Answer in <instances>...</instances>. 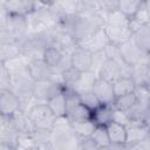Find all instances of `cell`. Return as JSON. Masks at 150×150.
<instances>
[{
    "label": "cell",
    "instance_id": "f35d334b",
    "mask_svg": "<svg viewBox=\"0 0 150 150\" xmlns=\"http://www.w3.org/2000/svg\"><path fill=\"white\" fill-rule=\"evenodd\" d=\"M149 23H150V22H149Z\"/></svg>",
    "mask_w": 150,
    "mask_h": 150
},
{
    "label": "cell",
    "instance_id": "1f68e13d",
    "mask_svg": "<svg viewBox=\"0 0 150 150\" xmlns=\"http://www.w3.org/2000/svg\"><path fill=\"white\" fill-rule=\"evenodd\" d=\"M97 4L104 14L114 12L118 8V0H97Z\"/></svg>",
    "mask_w": 150,
    "mask_h": 150
},
{
    "label": "cell",
    "instance_id": "30bf717a",
    "mask_svg": "<svg viewBox=\"0 0 150 150\" xmlns=\"http://www.w3.org/2000/svg\"><path fill=\"white\" fill-rule=\"evenodd\" d=\"M70 63L80 71H88L93 64V52L83 46L77 45L70 54Z\"/></svg>",
    "mask_w": 150,
    "mask_h": 150
},
{
    "label": "cell",
    "instance_id": "cb8c5ba5",
    "mask_svg": "<svg viewBox=\"0 0 150 150\" xmlns=\"http://www.w3.org/2000/svg\"><path fill=\"white\" fill-rule=\"evenodd\" d=\"M112 87H114V91H115L116 97L136 90V83L132 80V77H130V76L118 77L116 81L112 82Z\"/></svg>",
    "mask_w": 150,
    "mask_h": 150
},
{
    "label": "cell",
    "instance_id": "d590c367",
    "mask_svg": "<svg viewBox=\"0 0 150 150\" xmlns=\"http://www.w3.org/2000/svg\"><path fill=\"white\" fill-rule=\"evenodd\" d=\"M146 75H148V80H149V83H150V56L146 61Z\"/></svg>",
    "mask_w": 150,
    "mask_h": 150
},
{
    "label": "cell",
    "instance_id": "f546056e",
    "mask_svg": "<svg viewBox=\"0 0 150 150\" xmlns=\"http://www.w3.org/2000/svg\"><path fill=\"white\" fill-rule=\"evenodd\" d=\"M0 88L1 89H11L12 88V74L7 69L4 62H1L0 70Z\"/></svg>",
    "mask_w": 150,
    "mask_h": 150
},
{
    "label": "cell",
    "instance_id": "7a4b0ae2",
    "mask_svg": "<svg viewBox=\"0 0 150 150\" xmlns=\"http://www.w3.org/2000/svg\"><path fill=\"white\" fill-rule=\"evenodd\" d=\"M4 18L1 23V30H6L12 40L22 42L28 35H29V19L28 16L23 15H16V14H8L4 9Z\"/></svg>",
    "mask_w": 150,
    "mask_h": 150
},
{
    "label": "cell",
    "instance_id": "4316f807",
    "mask_svg": "<svg viewBox=\"0 0 150 150\" xmlns=\"http://www.w3.org/2000/svg\"><path fill=\"white\" fill-rule=\"evenodd\" d=\"M144 0H118V11L131 19L142 7Z\"/></svg>",
    "mask_w": 150,
    "mask_h": 150
},
{
    "label": "cell",
    "instance_id": "52a82bcc",
    "mask_svg": "<svg viewBox=\"0 0 150 150\" xmlns=\"http://www.w3.org/2000/svg\"><path fill=\"white\" fill-rule=\"evenodd\" d=\"M118 48H120V54H121L122 60L129 66H135L142 61H145L149 57V55L144 54L137 47V45L132 40V36L128 41L118 45Z\"/></svg>",
    "mask_w": 150,
    "mask_h": 150
},
{
    "label": "cell",
    "instance_id": "9c48e42d",
    "mask_svg": "<svg viewBox=\"0 0 150 150\" xmlns=\"http://www.w3.org/2000/svg\"><path fill=\"white\" fill-rule=\"evenodd\" d=\"M21 110V101L16 93L12 89H0V114L12 116Z\"/></svg>",
    "mask_w": 150,
    "mask_h": 150
},
{
    "label": "cell",
    "instance_id": "484cf974",
    "mask_svg": "<svg viewBox=\"0 0 150 150\" xmlns=\"http://www.w3.org/2000/svg\"><path fill=\"white\" fill-rule=\"evenodd\" d=\"M74 134L77 137L90 136L95 129V124L91 120H80V121H70Z\"/></svg>",
    "mask_w": 150,
    "mask_h": 150
},
{
    "label": "cell",
    "instance_id": "ac0fdd59",
    "mask_svg": "<svg viewBox=\"0 0 150 150\" xmlns=\"http://www.w3.org/2000/svg\"><path fill=\"white\" fill-rule=\"evenodd\" d=\"M132 40L146 55H150V23L139 26L132 30Z\"/></svg>",
    "mask_w": 150,
    "mask_h": 150
},
{
    "label": "cell",
    "instance_id": "83f0119b",
    "mask_svg": "<svg viewBox=\"0 0 150 150\" xmlns=\"http://www.w3.org/2000/svg\"><path fill=\"white\" fill-rule=\"evenodd\" d=\"M90 136L95 141V143L97 144L98 149H109L110 139H109V135H108V131H107L105 127L95 125V129H94V131L91 132Z\"/></svg>",
    "mask_w": 150,
    "mask_h": 150
},
{
    "label": "cell",
    "instance_id": "6da1fadb",
    "mask_svg": "<svg viewBox=\"0 0 150 150\" xmlns=\"http://www.w3.org/2000/svg\"><path fill=\"white\" fill-rule=\"evenodd\" d=\"M52 144L54 149H76L77 136L74 134L70 121L64 117H56L52 128Z\"/></svg>",
    "mask_w": 150,
    "mask_h": 150
},
{
    "label": "cell",
    "instance_id": "ab89813d",
    "mask_svg": "<svg viewBox=\"0 0 150 150\" xmlns=\"http://www.w3.org/2000/svg\"><path fill=\"white\" fill-rule=\"evenodd\" d=\"M149 56H150V55H149Z\"/></svg>",
    "mask_w": 150,
    "mask_h": 150
},
{
    "label": "cell",
    "instance_id": "7402d4cb",
    "mask_svg": "<svg viewBox=\"0 0 150 150\" xmlns=\"http://www.w3.org/2000/svg\"><path fill=\"white\" fill-rule=\"evenodd\" d=\"M30 136L33 137L38 149H54L52 144V129L35 128Z\"/></svg>",
    "mask_w": 150,
    "mask_h": 150
},
{
    "label": "cell",
    "instance_id": "d6a6232c",
    "mask_svg": "<svg viewBox=\"0 0 150 150\" xmlns=\"http://www.w3.org/2000/svg\"><path fill=\"white\" fill-rule=\"evenodd\" d=\"M114 121L115 122H118L121 124H124L128 127V124L130 123V117L128 115L127 111H122V110H117L115 109V112H114Z\"/></svg>",
    "mask_w": 150,
    "mask_h": 150
},
{
    "label": "cell",
    "instance_id": "44dd1931",
    "mask_svg": "<svg viewBox=\"0 0 150 150\" xmlns=\"http://www.w3.org/2000/svg\"><path fill=\"white\" fill-rule=\"evenodd\" d=\"M66 57H67V55H64L62 53V50L60 48H57L56 46H49L42 53V59L45 60V62L54 69L57 68L64 61Z\"/></svg>",
    "mask_w": 150,
    "mask_h": 150
},
{
    "label": "cell",
    "instance_id": "9a60e30c",
    "mask_svg": "<svg viewBox=\"0 0 150 150\" xmlns=\"http://www.w3.org/2000/svg\"><path fill=\"white\" fill-rule=\"evenodd\" d=\"M104 32L111 43L121 45L132 36V32L130 29V26L127 25H111V23H104Z\"/></svg>",
    "mask_w": 150,
    "mask_h": 150
},
{
    "label": "cell",
    "instance_id": "7c38bea8",
    "mask_svg": "<svg viewBox=\"0 0 150 150\" xmlns=\"http://www.w3.org/2000/svg\"><path fill=\"white\" fill-rule=\"evenodd\" d=\"M105 128H107V131H108V135H109V139H110L109 149L127 148V134H128L127 125L112 121Z\"/></svg>",
    "mask_w": 150,
    "mask_h": 150
},
{
    "label": "cell",
    "instance_id": "5bb4252c",
    "mask_svg": "<svg viewBox=\"0 0 150 150\" xmlns=\"http://www.w3.org/2000/svg\"><path fill=\"white\" fill-rule=\"evenodd\" d=\"M127 129V148H137L150 132V127H148L144 122L129 123Z\"/></svg>",
    "mask_w": 150,
    "mask_h": 150
},
{
    "label": "cell",
    "instance_id": "ffe728a7",
    "mask_svg": "<svg viewBox=\"0 0 150 150\" xmlns=\"http://www.w3.org/2000/svg\"><path fill=\"white\" fill-rule=\"evenodd\" d=\"M47 104L52 112L56 117H64L67 114V95L66 93H59L47 101Z\"/></svg>",
    "mask_w": 150,
    "mask_h": 150
},
{
    "label": "cell",
    "instance_id": "2e32d148",
    "mask_svg": "<svg viewBox=\"0 0 150 150\" xmlns=\"http://www.w3.org/2000/svg\"><path fill=\"white\" fill-rule=\"evenodd\" d=\"M114 112L115 107L114 104H107L101 103L98 107H96L94 110H91L90 120L95 125L100 127H107L109 123L114 121Z\"/></svg>",
    "mask_w": 150,
    "mask_h": 150
},
{
    "label": "cell",
    "instance_id": "4dcf8cb0",
    "mask_svg": "<svg viewBox=\"0 0 150 150\" xmlns=\"http://www.w3.org/2000/svg\"><path fill=\"white\" fill-rule=\"evenodd\" d=\"M76 149L81 150H97L98 146L95 143V141L91 138V136H84V137H77V146Z\"/></svg>",
    "mask_w": 150,
    "mask_h": 150
},
{
    "label": "cell",
    "instance_id": "e0dca14e",
    "mask_svg": "<svg viewBox=\"0 0 150 150\" xmlns=\"http://www.w3.org/2000/svg\"><path fill=\"white\" fill-rule=\"evenodd\" d=\"M109 42L110 41L104 32V26H103V27L98 28L97 30H95L86 41L80 43V46H83V47L90 49L91 52H97V50H102Z\"/></svg>",
    "mask_w": 150,
    "mask_h": 150
},
{
    "label": "cell",
    "instance_id": "5b68a950",
    "mask_svg": "<svg viewBox=\"0 0 150 150\" xmlns=\"http://www.w3.org/2000/svg\"><path fill=\"white\" fill-rule=\"evenodd\" d=\"M67 95V114L66 117L69 121L90 120L91 110H89L80 100V96L75 91H68Z\"/></svg>",
    "mask_w": 150,
    "mask_h": 150
},
{
    "label": "cell",
    "instance_id": "d6986e66",
    "mask_svg": "<svg viewBox=\"0 0 150 150\" xmlns=\"http://www.w3.org/2000/svg\"><path fill=\"white\" fill-rule=\"evenodd\" d=\"M97 77H101V79H104L109 82H114L116 81L118 77H121V67H120V63L115 60H111V59H107L104 61V63L102 64L98 74H97Z\"/></svg>",
    "mask_w": 150,
    "mask_h": 150
},
{
    "label": "cell",
    "instance_id": "8992f818",
    "mask_svg": "<svg viewBox=\"0 0 150 150\" xmlns=\"http://www.w3.org/2000/svg\"><path fill=\"white\" fill-rule=\"evenodd\" d=\"M28 19H29V25L33 32L46 29L54 26V18H53L50 7L45 6L42 4L39 5V7L34 11V13H32L28 16Z\"/></svg>",
    "mask_w": 150,
    "mask_h": 150
},
{
    "label": "cell",
    "instance_id": "4fadbf2b",
    "mask_svg": "<svg viewBox=\"0 0 150 150\" xmlns=\"http://www.w3.org/2000/svg\"><path fill=\"white\" fill-rule=\"evenodd\" d=\"M91 90L94 91V94L96 95V97L98 98L100 103H107V104H112L116 95L114 91V87L112 83L101 79V77H96Z\"/></svg>",
    "mask_w": 150,
    "mask_h": 150
},
{
    "label": "cell",
    "instance_id": "603a6c76",
    "mask_svg": "<svg viewBox=\"0 0 150 150\" xmlns=\"http://www.w3.org/2000/svg\"><path fill=\"white\" fill-rule=\"evenodd\" d=\"M0 54H1V62H6L8 60L21 56L22 55L21 42L13 41V40L7 42H1Z\"/></svg>",
    "mask_w": 150,
    "mask_h": 150
},
{
    "label": "cell",
    "instance_id": "d4e9b609",
    "mask_svg": "<svg viewBox=\"0 0 150 150\" xmlns=\"http://www.w3.org/2000/svg\"><path fill=\"white\" fill-rule=\"evenodd\" d=\"M137 94L136 91H131V93H128V94H124V95H121V96H117L114 101V107L115 109L117 110H122V111H129L134 105L135 103L137 102Z\"/></svg>",
    "mask_w": 150,
    "mask_h": 150
},
{
    "label": "cell",
    "instance_id": "836d02e7",
    "mask_svg": "<svg viewBox=\"0 0 150 150\" xmlns=\"http://www.w3.org/2000/svg\"><path fill=\"white\" fill-rule=\"evenodd\" d=\"M137 148H139V149H148V150H150V132L146 135V137L139 143V145L137 146Z\"/></svg>",
    "mask_w": 150,
    "mask_h": 150
},
{
    "label": "cell",
    "instance_id": "3957f363",
    "mask_svg": "<svg viewBox=\"0 0 150 150\" xmlns=\"http://www.w3.org/2000/svg\"><path fill=\"white\" fill-rule=\"evenodd\" d=\"M27 114L35 128L52 129L56 120V116L52 112L46 102H35Z\"/></svg>",
    "mask_w": 150,
    "mask_h": 150
},
{
    "label": "cell",
    "instance_id": "74e56055",
    "mask_svg": "<svg viewBox=\"0 0 150 150\" xmlns=\"http://www.w3.org/2000/svg\"><path fill=\"white\" fill-rule=\"evenodd\" d=\"M144 123H145L148 127H150V108H149V110H148V114H146V117H145Z\"/></svg>",
    "mask_w": 150,
    "mask_h": 150
},
{
    "label": "cell",
    "instance_id": "e575fe53",
    "mask_svg": "<svg viewBox=\"0 0 150 150\" xmlns=\"http://www.w3.org/2000/svg\"><path fill=\"white\" fill-rule=\"evenodd\" d=\"M40 4L45 5V6H53L54 4H56L59 0H38Z\"/></svg>",
    "mask_w": 150,
    "mask_h": 150
},
{
    "label": "cell",
    "instance_id": "277c9868",
    "mask_svg": "<svg viewBox=\"0 0 150 150\" xmlns=\"http://www.w3.org/2000/svg\"><path fill=\"white\" fill-rule=\"evenodd\" d=\"M64 84L61 81L50 80H41L35 81L33 89V97L36 102H46L59 93H64Z\"/></svg>",
    "mask_w": 150,
    "mask_h": 150
},
{
    "label": "cell",
    "instance_id": "8fae6325",
    "mask_svg": "<svg viewBox=\"0 0 150 150\" xmlns=\"http://www.w3.org/2000/svg\"><path fill=\"white\" fill-rule=\"evenodd\" d=\"M28 73L32 76L34 81H41V80H50L55 75L54 68L48 66L42 57L32 59L28 61Z\"/></svg>",
    "mask_w": 150,
    "mask_h": 150
},
{
    "label": "cell",
    "instance_id": "ba28073f",
    "mask_svg": "<svg viewBox=\"0 0 150 150\" xmlns=\"http://www.w3.org/2000/svg\"><path fill=\"white\" fill-rule=\"evenodd\" d=\"M38 0H5L2 2V9L8 14H16L29 16L39 7Z\"/></svg>",
    "mask_w": 150,
    "mask_h": 150
},
{
    "label": "cell",
    "instance_id": "f1b7e54d",
    "mask_svg": "<svg viewBox=\"0 0 150 150\" xmlns=\"http://www.w3.org/2000/svg\"><path fill=\"white\" fill-rule=\"evenodd\" d=\"M79 96H80L81 102H82L89 110H94L96 107H98V105L101 104L100 101H98V98L96 97V95L94 94V91H93L91 89L80 93Z\"/></svg>",
    "mask_w": 150,
    "mask_h": 150
},
{
    "label": "cell",
    "instance_id": "8d00e7d4",
    "mask_svg": "<svg viewBox=\"0 0 150 150\" xmlns=\"http://www.w3.org/2000/svg\"><path fill=\"white\" fill-rule=\"evenodd\" d=\"M144 7H145V9L150 16V0H144Z\"/></svg>",
    "mask_w": 150,
    "mask_h": 150
}]
</instances>
